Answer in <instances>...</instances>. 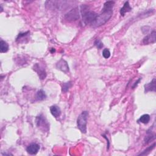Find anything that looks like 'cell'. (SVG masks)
<instances>
[{"instance_id":"7402d4cb","label":"cell","mask_w":156,"mask_h":156,"mask_svg":"<svg viewBox=\"0 0 156 156\" xmlns=\"http://www.w3.org/2000/svg\"><path fill=\"white\" fill-rule=\"evenodd\" d=\"M103 136L106 139V140H107V150H109V147H110V142H109V140H108V139L107 138V137L105 135H103Z\"/></svg>"},{"instance_id":"ffe728a7","label":"cell","mask_w":156,"mask_h":156,"mask_svg":"<svg viewBox=\"0 0 156 156\" xmlns=\"http://www.w3.org/2000/svg\"><path fill=\"white\" fill-rule=\"evenodd\" d=\"M94 44H95V45L96 46L97 48L99 49V50H100V49L102 48L103 47V46H104L103 42H101V41L99 40V39H98V38L96 39V40H95V42H94Z\"/></svg>"},{"instance_id":"44dd1931","label":"cell","mask_w":156,"mask_h":156,"mask_svg":"<svg viewBox=\"0 0 156 156\" xmlns=\"http://www.w3.org/2000/svg\"><path fill=\"white\" fill-rule=\"evenodd\" d=\"M103 56L105 59H108L111 56V52L109 50L106 48L103 51Z\"/></svg>"},{"instance_id":"e0dca14e","label":"cell","mask_w":156,"mask_h":156,"mask_svg":"<svg viewBox=\"0 0 156 156\" xmlns=\"http://www.w3.org/2000/svg\"><path fill=\"white\" fill-rule=\"evenodd\" d=\"M150 116L148 114H144L140 116V118L138 120V122L143 124H147L150 121Z\"/></svg>"},{"instance_id":"8992f818","label":"cell","mask_w":156,"mask_h":156,"mask_svg":"<svg viewBox=\"0 0 156 156\" xmlns=\"http://www.w3.org/2000/svg\"><path fill=\"white\" fill-rule=\"evenodd\" d=\"M33 69L37 73L39 78L41 80L45 79L46 77V72L45 68L41 66L39 64H35L33 66Z\"/></svg>"},{"instance_id":"6da1fadb","label":"cell","mask_w":156,"mask_h":156,"mask_svg":"<svg viewBox=\"0 0 156 156\" xmlns=\"http://www.w3.org/2000/svg\"><path fill=\"white\" fill-rule=\"evenodd\" d=\"M114 4L115 1H106L104 4L102 12L97 15L96 19L91 23V26L93 28H98L104 25L106 22H107L112 16Z\"/></svg>"},{"instance_id":"5bb4252c","label":"cell","mask_w":156,"mask_h":156,"mask_svg":"<svg viewBox=\"0 0 156 156\" xmlns=\"http://www.w3.org/2000/svg\"><path fill=\"white\" fill-rule=\"evenodd\" d=\"M9 46L8 43L3 40H1V42H0V52L1 53L7 52L9 51Z\"/></svg>"},{"instance_id":"d6986e66","label":"cell","mask_w":156,"mask_h":156,"mask_svg":"<svg viewBox=\"0 0 156 156\" xmlns=\"http://www.w3.org/2000/svg\"><path fill=\"white\" fill-rule=\"evenodd\" d=\"M155 143H154L152 146H150L149 147H147V149H146L142 153H140L139 154V155H146V154H147L148 153H149L150 151H151L154 149V148L155 147Z\"/></svg>"},{"instance_id":"277c9868","label":"cell","mask_w":156,"mask_h":156,"mask_svg":"<svg viewBox=\"0 0 156 156\" xmlns=\"http://www.w3.org/2000/svg\"><path fill=\"white\" fill-rule=\"evenodd\" d=\"M35 124L37 128L43 132H48L50 130L49 122L42 114L39 115L36 117Z\"/></svg>"},{"instance_id":"603a6c76","label":"cell","mask_w":156,"mask_h":156,"mask_svg":"<svg viewBox=\"0 0 156 156\" xmlns=\"http://www.w3.org/2000/svg\"><path fill=\"white\" fill-rule=\"evenodd\" d=\"M141 79H142V78H140V79L137 81V82H135V84H134V85H133V86H132V88H133V89H134L136 86H137V85L138 84V83L140 82V81H141Z\"/></svg>"},{"instance_id":"9c48e42d","label":"cell","mask_w":156,"mask_h":156,"mask_svg":"<svg viewBox=\"0 0 156 156\" xmlns=\"http://www.w3.org/2000/svg\"><path fill=\"white\" fill-rule=\"evenodd\" d=\"M39 150H40V146L37 143H33L30 144L26 148V151L28 154L30 155H35L36 154Z\"/></svg>"},{"instance_id":"7c38bea8","label":"cell","mask_w":156,"mask_h":156,"mask_svg":"<svg viewBox=\"0 0 156 156\" xmlns=\"http://www.w3.org/2000/svg\"><path fill=\"white\" fill-rule=\"evenodd\" d=\"M50 110L51 113L55 118H58L61 115V110L59 106L56 105H54L50 107Z\"/></svg>"},{"instance_id":"7a4b0ae2","label":"cell","mask_w":156,"mask_h":156,"mask_svg":"<svg viewBox=\"0 0 156 156\" xmlns=\"http://www.w3.org/2000/svg\"><path fill=\"white\" fill-rule=\"evenodd\" d=\"M81 8L84 23L85 25H91L96 19L98 14L95 12L87 10L88 7L87 6H82Z\"/></svg>"},{"instance_id":"ac0fdd59","label":"cell","mask_w":156,"mask_h":156,"mask_svg":"<svg viewBox=\"0 0 156 156\" xmlns=\"http://www.w3.org/2000/svg\"><path fill=\"white\" fill-rule=\"evenodd\" d=\"M72 87V82L69 81L62 84V91L63 93H67L69 89Z\"/></svg>"},{"instance_id":"cb8c5ba5","label":"cell","mask_w":156,"mask_h":156,"mask_svg":"<svg viewBox=\"0 0 156 156\" xmlns=\"http://www.w3.org/2000/svg\"><path fill=\"white\" fill-rule=\"evenodd\" d=\"M50 51H51V53H54V52H55V51H56V50L54 49V48H51V50H50Z\"/></svg>"},{"instance_id":"52a82bcc","label":"cell","mask_w":156,"mask_h":156,"mask_svg":"<svg viewBox=\"0 0 156 156\" xmlns=\"http://www.w3.org/2000/svg\"><path fill=\"white\" fill-rule=\"evenodd\" d=\"M56 66L58 69L64 72L65 73H68L69 72V68L68 64L67 62L63 59H61L60 60H59V62H57Z\"/></svg>"},{"instance_id":"5b68a950","label":"cell","mask_w":156,"mask_h":156,"mask_svg":"<svg viewBox=\"0 0 156 156\" xmlns=\"http://www.w3.org/2000/svg\"><path fill=\"white\" fill-rule=\"evenodd\" d=\"M65 18L68 21H76L79 18V13L77 7L69 11L65 15Z\"/></svg>"},{"instance_id":"3957f363","label":"cell","mask_w":156,"mask_h":156,"mask_svg":"<svg viewBox=\"0 0 156 156\" xmlns=\"http://www.w3.org/2000/svg\"><path fill=\"white\" fill-rule=\"evenodd\" d=\"M89 112L87 111L82 112L77 120V126L82 133L85 134L87 132V124Z\"/></svg>"},{"instance_id":"4fadbf2b","label":"cell","mask_w":156,"mask_h":156,"mask_svg":"<svg viewBox=\"0 0 156 156\" xmlns=\"http://www.w3.org/2000/svg\"><path fill=\"white\" fill-rule=\"evenodd\" d=\"M132 10V7L130 6L129 1H126L125 3L124 4L123 6L121 7V9L120 10V14L121 15V16H124L126 13L130 12Z\"/></svg>"},{"instance_id":"9a60e30c","label":"cell","mask_w":156,"mask_h":156,"mask_svg":"<svg viewBox=\"0 0 156 156\" xmlns=\"http://www.w3.org/2000/svg\"><path fill=\"white\" fill-rule=\"evenodd\" d=\"M155 138V134H152L151 131L150 132V130H148L147 131V135H146V136L145 137V140H144L145 143L146 144L149 143L150 142L152 141V140H154Z\"/></svg>"},{"instance_id":"2e32d148","label":"cell","mask_w":156,"mask_h":156,"mask_svg":"<svg viewBox=\"0 0 156 156\" xmlns=\"http://www.w3.org/2000/svg\"><path fill=\"white\" fill-rule=\"evenodd\" d=\"M46 98V95L43 90H40L37 92L36 99L37 101H43Z\"/></svg>"},{"instance_id":"30bf717a","label":"cell","mask_w":156,"mask_h":156,"mask_svg":"<svg viewBox=\"0 0 156 156\" xmlns=\"http://www.w3.org/2000/svg\"><path fill=\"white\" fill-rule=\"evenodd\" d=\"M156 91V80L155 78L150 82V83L145 85V92L147 93L149 91Z\"/></svg>"},{"instance_id":"ba28073f","label":"cell","mask_w":156,"mask_h":156,"mask_svg":"<svg viewBox=\"0 0 156 156\" xmlns=\"http://www.w3.org/2000/svg\"><path fill=\"white\" fill-rule=\"evenodd\" d=\"M155 30H153L151 33L147 35L143 39V43L144 45H149L151 43H154L155 42Z\"/></svg>"},{"instance_id":"8fae6325","label":"cell","mask_w":156,"mask_h":156,"mask_svg":"<svg viewBox=\"0 0 156 156\" xmlns=\"http://www.w3.org/2000/svg\"><path fill=\"white\" fill-rule=\"evenodd\" d=\"M29 35H30L29 31H27V32L23 33H20L16 38V41L19 43H26V42L25 40H27L28 41Z\"/></svg>"}]
</instances>
